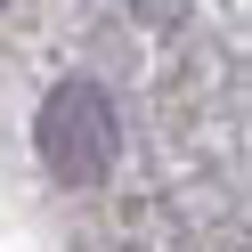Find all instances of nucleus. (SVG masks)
Returning a JSON list of instances; mask_svg holds the SVG:
<instances>
[{"instance_id":"1","label":"nucleus","mask_w":252,"mask_h":252,"mask_svg":"<svg viewBox=\"0 0 252 252\" xmlns=\"http://www.w3.org/2000/svg\"><path fill=\"white\" fill-rule=\"evenodd\" d=\"M33 147L49 163V179L65 187H98L122 155V130H114V106H106L98 82H57L41 98V122H33Z\"/></svg>"}]
</instances>
